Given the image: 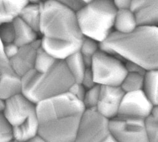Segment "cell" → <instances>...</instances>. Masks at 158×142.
Wrapping results in <instances>:
<instances>
[{"instance_id": "1", "label": "cell", "mask_w": 158, "mask_h": 142, "mask_svg": "<svg viewBox=\"0 0 158 142\" xmlns=\"http://www.w3.org/2000/svg\"><path fill=\"white\" fill-rule=\"evenodd\" d=\"M85 111L82 102L69 93L38 102V135L47 142H75Z\"/></svg>"}, {"instance_id": "2", "label": "cell", "mask_w": 158, "mask_h": 142, "mask_svg": "<svg viewBox=\"0 0 158 142\" xmlns=\"http://www.w3.org/2000/svg\"><path fill=\"white\" fill-rule=\"evenodd\" d=\"M100 49L137 64L146 72L158 70V27L138 26L133 31H113L99 43Z\"/></svg>"}, {"instance_id": "3", "label": "cell", "mask_w": 158, "mask_h": 142, "mask_svg": "<svg viewBox=\"0 0 158 142\" xmlns=\"http://www.w3.org/2000/svg\"><path fill=\"white\" fill-rule=\"evenodd\" d=\"M40 35L42 40L60 43H81L83 40L77 15L60 1H43Z\"/></svg>"}, {"instance_id": "4", "label": "cell", "mask_w": 158, "mask_h": 142, "mask_svg": "<svg viewBox=\"0 0 158 142\" xmlns=\"http://www.w3.org/2000/svg\"><path fill=\"white\" fill-rule=\"evenodd\" d=\"M116 12L113 1H88L76 14L83 36L99 43L104 41L114 31Z\"/></svg>"}, {"instance_id": "5", "label": "cell", "mask_w": 158, "mask_h": 142, "mask_svg": "<svg viewBox=\"0 0 158 142\" xmlns=\"http://www.w3.org/2000/svg\"><path fill=\"white\" fill-rule=\"evenodd\" d=\"M75 80L64 61H57L47 72L40 73L31 101L38 102L69 92Z\"/></svg>"}, {"instance_id": "6", "label": "cell", "mask_w": 158, "mask_h": 142, "mask_svg": "<svg viewBox=\"0 0 158 142\" xmlns=\"http://www.w3.org/2000/svg\"><path fill=\"white\" fill-rule=\"evenodd\" d=\"M90 69L99 86H120L127 73L122 58L101 49L93 57Z\"/></svg>"}, {"instance_id": "7", "label": "cell", "mask_w": 158, "mask_h": 142, "mask_svg": "<svg viewBox=\"0 0 158 142\" xmlns=\"http://www.w3.org/2000/svg\"><path fill=\"white\" fill-rule=\"evenodd\" d=\"M109 120L96 109H85L78 125L75 142H102L110 134Z\"/></svg>"}, {"instance_id": "8", "label": "cell", "mask_w": 158, "mask_h": 142, "mask_svg": "<svg viewBox=\"0 0 158 142\" xmlns=\"http://www.w3.org/2000/svg\"><path fill=\"white\" fill-rule=\"evenodd\" d=\"M109 130L118 142H149L146 120L117 116L109 120Z\"/></svg>"}, {"instance_id": "9", "label": "cell", "mask_w": 158, "mask_h": 142, "mask_svg": "<svg viewBox=\"0 0 158 142\" xmlns=\"http://www.w3.org/2000/svg\"><path fill=\"white\" fill-rule=\"evenodd\" d=\"M154 108L143 90L125 93L118 116L146 120Z\"/></svg>"}, {"instance_id": "10", "label": "cell", "mask_w": 158, "mask_h": 142, "mask_svg": "<svg viewBox=\"0 0 158 142\" xmlns=\"http://www.w3.org/2000/svg\"><path fill=\"white\" fill-rule=\"evenodd\" d=\"M36 114V104L20 94L6 100L2 116L11 128L17 127Z\"/></svg>"}, {"instance_id": "11", "label": "cell", "mask_w": 158, "mask_h": 142, "mask_svg": "<svg viewBox=\"0 0 158 142\" xmlns=\"http://www.w3.org/2000/svg\"><path fill=\"white\" fill-rule=\"evenodd\" d=\"M124 94L120 86H101L99 99L96 109L109 120L117 117Z\"/></svg>"}, {"instance_id": "12", "label": "cell", "mask_w": 158, "mask_h": 142, "mask_svg": "<svg viewBox=\"0 0 158 142\" xmlns=\"http://www.w3.org/2000/svg\"><path fill=\"white\" fill-rule=\"evenodd\" d=\"M40 47V38L31 44L20 46L15 56L9 61L12 72L21 77L34 69L36 56Z\"/></svg>"}, {"instance_id": "13", "label": "cell", "mask_w": 158, "mask_h": 142, "mask_svg": "<svg viewBox=\"0 0 158 142\" xmlns=\"http://www.w3.org/2000/svg\"><path fill=\"white\" fill-rule=\"evenodd\" d=\"M131 10L138 26L158 27V1H132Z\"/></svg>"}, {"instance_id": "14", "label": "cell", "mask_w": 158, "mask_h": 142, "mask_svg": "<svg viewBox=\"0 0 158 142\" xmlns=\"http://www.w3.org/2000/svg\"><path fill=\"white\" fill-rule=\"evenodd\" d=\"M22 94L20 77L13 72H6L0 77V98L8 99Z\"/></svg>"}, {"instance_id": "15", "label": "cell", "mask_w": 158, "mask_h": 142, "mask_svg": "<svg viewBox=\"0 0 158 142\" xmlns=\"http://www.w3.org/2000/svg\"><path fill=\"white\" fill-rule=\"evenodd\" d=\"M43 1H28L19 17L40 35Z\"/></svg>"}, {"instance_id": "16", "label": "cell", "mask_w": 158, "mask_h": 142, "mask_svg": "<svg viewBox=\"0 0 158 142\" xmlns=\"http://www.w3.org/2000/svg\"><path fill=\"white\" fill-rule=\"evenodd\" d=\"M12 22L15 30L14 43L19 47L31 44L40 38V35L19 17Z\"/></svg>"}, {"instance_id": "17", "label": "cell", "mask_w": 158, "mask_h": 142, "mask_svg": "<svg viewBox=\"0 0 158 142\" xmlns=\"http://www.w3.org/2000/svg\"><path fill=\"white\" fill-rule=\"evenodd\" d=\"M13 140L18 142H26L38 135V123L36 114L22 124L12 128Z\"/></svg>"}, {"instance_id": "18", "label": "cell", "mask_w": 158, "mask_h": 142, "mask_svg": "<svg viewBox=\"0 0 158 142\" xmlns=\"http://www.w3.org/2000/svg\"><path fill=\"white\" fill-rule=\"evenodd\" d=\"M138 27L136 17L131 9L117 10L114 20V31L127 34L133 31Z\"/></svg>"}, {"instance_id": "19", "label": "cell", "mask_w": 158, "mask_h": 142, "mask_svg": "<svg viewBox=\"0 0 158 142\" xmlns=\"http://www.w3.org/2000/svg\"><path fill=\"white\" fill-rule=\"evenodd\" d=\"M28 1L0 0V25L17 18Z\"/></svg>"}, {"instance_id": "20", "label": "cell", "mask_w": 158, "mask_h": 142, "mask_svg": "<svg viewBox=\"0 0 158 142\" xmlns=\"http://www.w3.org/2000/svg\"><path fill=\"white\" fill-rule=\"evenodd\" d=\"M143 90L154 107H158V70L146 72Z\"/></svg>"}, {"instance_id": "21", "label": "cell", "mask_w": 158, "mask_h": 142, "mask_svg": "<svg viewBox=\"0 0 158 142\" xmlns=\"http://www.w3.org/2000/svg\"><path fill=\"white\" fill-rule=\"evenodd\" d=\"M64 61L75 81L80 83L88 67L79 51L72 54Z\"/></svg>"}, {"instance_id": "22", "label": "cell", "mask_w": 158, "mask_h": 142, "mask_svg": "<svg viewBox=\"0 0 158 142\" xmlns=\"http://www.w3.org/2000/svg\"><path fill=\"white\" fill-rule=\"evenodd\" d=\"M144 74L138 72H127L120 87L124 93L143 90Z\"/></svg>"}, {"instance_id": "23", "label": "cell", "mask_w": 158, "mask_h": 142, "mask_svg": "<svg viewBox=\"0 0 158 142\" xmlns=\"http://www.w3.org/2000/svg\"><path fill=\"white\" fill-rule=\"evenodd\" d=\"M99 50V43L89 38H83L79 52L88 67H90L93 57Z\"/></svg>"}, {"instance_id": "24", "label": "cell", "mask_w": 158, "mask_h": 142, "mask_svg": "<svg viewBox=\"0 0 158 142\" xmlns=\"http://www.w3.org/2000/svg\"><path fill=\"white\" fill-rule=\"evenodd\" d=\"M40 75V73L33 69L20 77L22 94L31 101L33 90Z\"/></svg>"}, {"instance_id": "25", "label": "cell", "mask_w": 158, "mask_h": 142, "mask_svg": "<svg viewBox=\"0 0 158 142\" xmlns=\"http://www.w3.org/2000/svg\"><path fill=\"white\" fill-rule=\"evenodd\" d=\"M57 61V60L48 54L41 46L36 56L34 69L40 73H44L49 70Z\"/></svg>"}, {"instance_id": "26", "label": "cell", "mask_w": 158, "mask_h": 142, "mask_svg": "<svg viewBox=\"0 0 158 142\" xmlns=\"http://www.w3.org/2000/svg\"><path fill=\"white\" fill-rule=\"evenodd\" d=\"M101 86L96 85L86 90L82 103L85 109H96L100 96Z\"/></svg>"}, {"instance_id": "27", "label": "cell", "mask_w": 158, "mask_h": 142, "mask_svg": "<svg viewBox=\"0 0 158 142\" xmlns=\"http://www.w3.org/2000/svg\"><path fill=\"white\" fill-rule=\"evenodd\" d=\"M149 142H158V107H155L146 120Z\"/></svg>"}, {"instance_id": "28", "label": "cell", "mask_w": 158, "mask_h": 142, "mask_svg": "<svg viewBox=\"0 0 158 142\" xmlns=\"http://www.w3.org/2000/svg\"><path fill=\"white\" fill-rule=\"evenodd\" d=\"M0 41L3 45L14 43L15 30L12 21L0 25Z\"/></svg>"}, {"instance_id": "29", "label": "cell", "mask_w": 158, "mask_h": 142, "mask_svg": "<svg viewBox=\"0 0 158 142\" xmlns=\"http://www.w3.org/2000/svg\"><path fill=\"white\" fill-rule=\"evenodd\" d=\"M13 140L12 128L0 114V142H9Z\"/></svg>"}, {"instance_id": "30", "label": "cell", "mask_w": 158, "mask_h": 142, "mask_svg": "<svg viewBox=\"0 0 158 142\" xmlns=\"http://www.w3.org/2000/svg\"><path fill=\"white\" fill-rule=\"evenodd\" d=\"M62 4L69 10L77 14L88 2V1L85 0H72V1H60Z\"/></svg>"}, {"instance_id": "31", "label": "cell", "mask_w": 158, "mask_h": 142, "mask_svg": "<svg viewBox=\"0 0 158 142\" xmlns=\"http://www.w3.org/2000/svg\"><path fill=\"white\" fill-rule=\"evenodd\" d=\"M86 91V89L80 83L75 82L70 88L68 93L82 102Z\"/></svg>"}, {"instance_id": "32", "label": "cell", "mask_w": 158, "mask_h": 142, "mask_svg": "<svg viewBox=\"0 0 158 142\" xmlns=\"http://www.w3.org/2000/svg\"><path fill=\"white\" fill-rule=\"evenodd\" d=\"M9 72H12V70L10 69L9 60L4 53L3 44L0 41V77L3 73Z\"/></svg>"}, {"instance_id": "33", "label": "cell", "mask_w": 158, "mask_h": 142, "mask_svg": "<svg viewBox=\"0 0 158 142\" xmlns=\"http://www.w3.org/2000/svg\"><path fill=\"white\" fill-rule=\"evenodd\" d=\"M80 83L86 89H89L96 85L92 71L90 67H88L81 78Z\"/></svg>"}, {"instance_id": "34", "label": "cell", "mask_w": 158, "mask_h": 142, "mask_svg": "<svg viewBox=\"0 0 158 142\" xmlns=\"http://www.w3.org/2000/svg\"><path fill=\"white\" fill-rule=\"evenodd\" d=\"M19 46L15 43H10L6 45H3L4 53L6 58L9 61L13 58L17 54L19 50Z\"/></svg>"}, {"instance_id": "35", "label": "cell", "mask_w": 158, "mask_h": 142, "mask_svg": "<svg viewBox=\"0 0 158 142\" xmlns=\"http://www.w3.org/2000/svg\"><path fill=\"white\" fill-rule=\"evenodd\" d=\"M115 7L117 10H127L131 9V2L132 1H113Z\"/></svg>"}, {"instance_id": "36", "label": "cell", "mask_w": 158, "mask_h": 142, "mask_svg": "<svg viewBox=\"0 0 158 142\" xmlns=\"http://www.w3.org/2000/svg\"><path fill=\"white\" fill-rule=\"evenodd\" d=\"M26 142H47V141H46L40 135H37V136H35L34 138L30 139V140H28V141H27Z\"/></svg>"}, {"instance_id": "37", "label": "cell", "mask_w": 158, "mask_h": 142, "mask_svg": "<svg viewBox=\"0 0 158 142\" xmlns=\"http://www.w3.org/2000/svg\"><path fill=\"white\" fill-rule=\"evenodd\" d=\"M102 142H118L112 135L109 134L103 141Z\"/></svg>"}, {"instance_id": "38", "label": "cell", "mask_w": 158, "mask_h": 142, "mask_svg": "<svg viewBox=\"0 0 158 142\" xmlns=\"http://www.w3.org/2000/svg\"><path fill=\"white\" fill-rule=\"evenodd\" d=\"M6 100L0 98V114H2L5 109Z\"/></svg>"}, {"instance_id": "39", "label": "cell", "mask_w": 158, "mask_h": 142, "mask_svg": "<svg viewBox=\"0 0 158 142\" xmlns=\"http://www.w3.org/2000/svg\"><path fill=\"white\" fill-rule=\"evenodd\" d=\"M9 142H18V141H15V140H11V141H9Z\"/></svg>"}]
</instances>
